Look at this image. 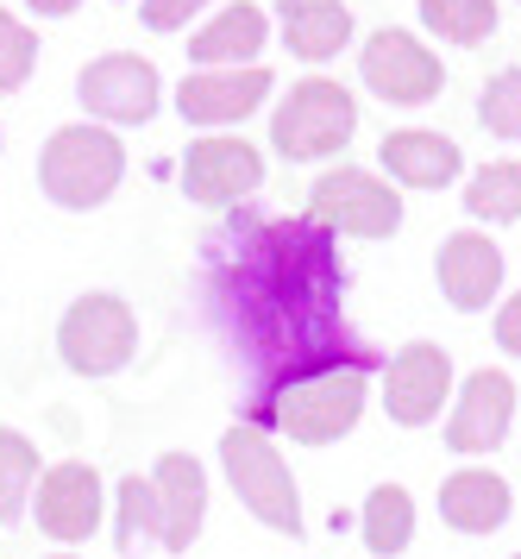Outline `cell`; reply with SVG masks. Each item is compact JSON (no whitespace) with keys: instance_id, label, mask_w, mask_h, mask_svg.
Segmentation results:
<instances>
[{"instance_id":"29","label":"cell","mask_w":521,"mask_h":559,"mask_svg":"<svg viewBox=\"0 0 521 559\" xmlns=\"http://www.w3.org/2000/svg\"><path fill=\"white\" fill-rule=\"evenodd\" d=\"M497 346L521 358V296H509V302H502V314H497Z\"/></svg>"},{"instance_id":"17","label":"cell","mask_w":521,"mask_h":559,"mask_svg":"<svg viewBox=\"0 0 521 559\" xmlns=\"http://www.w3.org/2000/svg\"><path fill=\"white\" fill-rule=\"evenodd\" d=\"M377 157H383V170H390L396 182H408V189H440V182H452L459 164H465L447 132H427V127L390 132V139L377 145Z\"/></svg>"},{"instance_id":"12","label":"cell","mask_w":521,"mask_h":559,"mask_svg":"<svg viewBox=\"0 0 521 559\" xmlns=\"http://www.w3.org/2000/svg\"><path fill=\"white\" fill-rule=\"evenodd\" d=\"M509 421H516V383L502 371H472L447 421V447L452 453H490L509 440Z\"/></svg>"},{"instance_id":"24","label":"cell","mask_w":521,"mask_h":559,"mask_svg":"<svg viewBox=\"0 0 521 559\" xmlns=\"http://www.w3.org/2000/svg\"><path fill=\"white\" fill-rule=\"evenodd\" d=\"M465 207L477 221H521V164H484L465 189Z\"/></svg>"},{"instance_id":"22","label":"cell","mask_w":521,"mask_h":559,"mask_svg":"<svg viewBox=\"0 0 521 559\" xmlns=\"http://www.w3.org/2000/svg\"><path fill=\"white\" fill-rule=\"evenodd\" d=\"M32 490H38V447L20 428H0V522H20Z\"/></svg>"},{"instance_id":"28","label":"cell","mask_w":521,"mask_h":559,"mask_svg":"<svg viewBox=\"0 0 521 559\" xmlns=\"http://www.w3.org/2000/svg\"><path fill=\"white\" fill-rule=\"evenodd\" d=\"M208 0H145L139 13H145V26L151 32H176V26H189V13H201Z\"/></svg>"},{"instance_id":"18","label":"cell","mask_w":521,"mask_h":559,"mask_svg":"<svg viewBox=\"0 0 521 559\" xmlns=\"http://www.w3.org/2000/svg\"><path fill=\"white\" fill-rule=\"evenodd\" d=\"M440 522L459 534H497L509 522V484L497 472H452L440 484Z\"/></svg>"},{"instance_id":"19","label":"cell","mask_w":521,"mask_h":559,"mask_svg":"<svg viewBox=\"0 0 521 559\" xmlns=\"http://www.w3.org/2000/svg\"><path fill=\"white\" fill-rule=\"evenodd\" d=\"M283 38L301 63H327V57L346 51L352 13L340 0H283Z\"/></svg>"},{"instance_id":"1","label":"cell","mask_w":521,"mask_h":559,"mask_svg":"<svg viewBox=\"0 0 521 559\" xmlns=\"http://www.w3.org/2000/svg\"><path fill=\"white\" fill-rule=\"evenodd\" d=\"M214 289L233 314V340L246 346L264 390L308 378L321 365H340V264L315 221H271L221 239Z\"/></svg>"},{"instance_id":"2","label":"cell","mask_w":521,"mask_h":559,"mask_svg":"<svg viewBox=\"0 0 521 559\" xmlns=\"http://www.w3.org/2000/svg\"><path fill=\"white\" fill-rule=\"evenodd\" d=\"M358 415H365V365H352V358L321 365L271 396V421L301 447H333L340 433L358 428Z\"/></svg>"},{"instance_id":"16","label":"cell","mask_w":521,"mask_h":559,"mask_svg":"<svg viewBox=\"0 0 521 559\" xmlns=\"http://www.w3.org/2000/svg\"><path fill=\"white\" fill-rule=\"evenodd\" d=\"M440 289H447L452 308H490V296L502 289V252L484 239V233H447L440 239Z\"/></svg>"},{"instance_id":"30","label":"cell","mask_w":521,"mask_h":559,"mask_svg":"<svg viewBox=\"0 0 521 559\" xmlns=\"http://www.w3.org/2000/svg\"><path fill=\"white\" fill-rule=\"evenodd\" d=\"M25 7H32V13H45V20H63V13H75L82 0H25Z\"/></svg>"},{"instance_id":"27","label":"cell","mask_w":521,"mask_h":559,"mask_svg":"<svg viewBox=\"0 0 521 559\" xmlns=\"http://www.w3.org/2000/svg\"><path fill=\"white\" fill-rule=\"evenodd\" d=\"M32 63H38V38H32V26L13 20V13H0V95L25 88Z\"/></svg>"},{"instance_id":"20","label":"cell","mask_w":521,"mask_h":559,"mask_svg":"<svg viewBox=\"0 0 521 559\" xmlns=\"http://www.w3.org/2000/svg\"><path fill=\"white\" fill-rule=\"evenodd\" d=\"M264 51V13L239 0V7H226L221 20H208V26L189 38V57L196 63H233L239 70V57H258Z\"/></svg>"},{"instance_id":"7","label":"cell","mask_w":521,"mask_h":559,"mask_svg":"<svg viewBox=\"0 0 521 559\" xmlns=\"http://www.w3.org/2000/svg\"><path fill=\"white\" fill-rule=\"evenodd\" d=\"M308 207L321 233H352V239H390L402 227V195H390V182H377L371 170H352V164L327 170L308 189Z\"/></svg>"},{"instance_id":"23","label":"cell","mask_w":521,"mask_h":559,"mask_svg":"<svg viewBox=\"0 0 521 559\" xmlns=\"http://www.w3.org/2000/svg\"><path fill=\"white\" fill-rule=\"evenodd\" d=\"M422 20L447 45H484L497 32V0H422Z\"/></svg>"},{"instance_id":"14","label":"cell","mask_w":521,"mask_h":559,"mask_svg":"<svg viewBox=\"0 0 521 559\" xmlns=\"http://www.w3.org/2000/svg\"><path fill=\"white\" fill-rule=\"evenodd\" d=\"M271 95V70H196L176 88V114L189 127H226V120H246L251 107Z\"/></svg>"},{"instance_id":"26","label":"cell","mask_w":521,"mask_h":559,"mask_svg":"<svg viewBox=\"0 0 521 559\" xmlns=\"http://www.w3.org/2000/svg\"><path fill=\"white\" fill-rule=\"evenodd\" d=\"M477 120L497 139H521V70H497L477 95Z\"/></svg>"},{"instance_id":"8","label":"cell","mask_w":521,"mask_h":559,"mask_svg":"<svg viewBox=\"0 0 521 559\" xmlns=\"http://www.w3.org/2000/svg\"><path fill=\"white\" fill-rule=\"evenodd\" d=\"M75 102L88 107L95 120H107V127H145L157 114V102H164V76L145 57L114 51V57H95L75 76Z\"/></svg>"},{"instance_id":"31","label":"cell","mask_w":521,"mask_h":559,"mask_svg":"<svg viewBox=\"0 0 521 559\" xmlns=\"http://www.w3.org/2000/svg\"><path fill=\"white\" fill-rule=\"evenodd\" d=\"M57 559H70V554H57Z\"/></svg>"},{"instance_id":"15","label":"cell","mask_w":521,"mask_h":559,"mask_svg":"<svg viewBox=\"0 0 521 559\" xmlns=\"http://www.w3.org/2000/svg\"><path fill=\"white\" fill-rule=\"evenodd\" d=\"M100 522V478L95 465L82 459H63L38 478V528L50 540H88Z\"/></svg>"},{"instance_id":"3","label":"cell","mask_w":521,"mask_h":559,"mask_svg":"<svg viewBox=\"0 0 521 559\" xmlns=\"http://www.w3.org/2000/svg\"><path fill=\"white\" fill-rule=\"evenodd\" d=\"M126 177V145L107 127H57L38 152V182L57 207H100Z\"/></svg>"},{"instance_id":"25","label":"cell","mask_w":521,"mask_h":559,"mask_svg":"<svg viewBox=\"0 0 521 559\" xmlns=\"http://www.w3.org/2000/svg\"><path fill=\"white\" fill-rule=\"evenodd\" d=\"M120 554L139 559L157 540V497H151V478H126L120 484Z\"/></svg>"},{"instance_id":"4","label":"cell","mask_w":521,"mask_h":559,"mask_svg":"<svg viewBox=\"0 0 521 559\" xmlns=\"http://www.w3.org/2000/svg\"><path fill=\"white\" fill-rule=\"evenodd\" d=\"M352 132H358V102H352L340 82H327V76L296 82V88L283 95V107L271 114V145L289 157V164H308V157L340 152Z\"/></svg>"},{"instance_id":"10","label":"cell","mask_w":521,"mask_h":559,"mask_svg":"<svg viewBox=\"0 0 521 559\" xmlns=\"http://www.w3.org/2000/svg\"><path fill=\"white\" fill-rule=\"evenodd\" d=\"M447 390H452V358L447 346H427V340L402 346L383 371V408H390L396 428H427L447 403Z\"/></svg>"},{"instance_id":"11","label":"cell","mask_w":521,"mask_h":559,"mask_svg":"<svg viewBox=\"0 0 521 559\" xmlns=\"http://www.w3.org/2000/svg\"><path fill=\"white\" fill-rule=\"evenodd\" d=\"M264 182V157L246 139H201L182 157V195L201 207H233Z\"/></svg>"},{"instance_id":"6","label":"cell","mask_w":521,"mask_h":559,"mask_svg":"<svg viewBox=\"0 0 521 559\" xmlns=\"http://www.w3.org/2000/svg\"><path fill=\"white\" fill-rule=\"evenodd\" d=\"M57 346H63V365L70 371H82V378H114L126 358L139 353V314L120 296H82L63 314Z\"/></svg>"},{"instance_id":"5","label":"cell","mask_w":521,"mask_h":559,"mask_svg":"<svg viewBox=\"0 0 521 559\" xmlns=\"http://www.w3.org/2000/svg\"><path fill=\"white\" fill-rule=\"evenodd\" d=\"M221 465H226V478H233V490H239V503H246L264 528L296 540L301 534V497H296V478H289V465H283V453H276L271 440L258 428H226Z\"/></svg>"},{"instance_id":"21","label":"cell","mask_w":521,"mask_h":559,"mask_svg":"<svg viewBox=\"0 0 521 559\" xmlns=\"http://www.w3.org/2000/svg\"><path fill=\"white\" fill-rule=\"evenodd\" d=\"M358 528H365V547H371L377 559L402 554V547L415 540V497H408L402 484H377L371 497H365Z\"/></svg>"},{"instance_id":"13","label":"cell","mask_w":521,"mask_h":559,"mask_svg":"<svg viewBox=\"0 0 521 559\" xmlns=\"http://www.w3.org/2000/svg\"><path fill=\"white\" fill-rule=\"evenodd\" d=\"M151 497H157V540L170 554H189L208 515V472L189 453H164L151 472Z\"/></svg>"},{"instance_id":"9","label":"cell","mask_w":521,"mask_h":559,"mask_svg":"<svg viewBox=\"0 0 521 559\" xmlns=\"http://www.w3.org/2000/svg\"><path fill=\"white\" fill-rule=\"evenodd\" d=\"M358 70H365V82H371L383 102H396V107L440 102V82H447L440 57L427 51L422 38L390 32V26L371 32V45H365V57H358Z\"/></svg>"}]
</instances>
